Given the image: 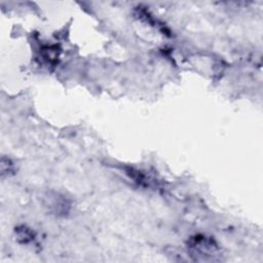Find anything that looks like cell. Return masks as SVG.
Masks as SVG:
<instances>
[{"mask_svg": "<svg viewBox=\"0 0 263 263\" xmlns=\"http://www.w3.org/2000/svg\"><path fill=\"white\" fill-rule=\"evenodd\" d=\"M46 199H47L46 206H48L50 211L58 213V214L67 213V211L69 209V203H68L67 199L65 198V196H62L60 194H54L52 196L51 194H49L46 197Z\"/></svg>", "mask_w": 263, "mask_h": 263, "instance_id": "obj_1", "label": "cell"}]
</instances>
